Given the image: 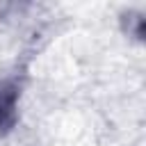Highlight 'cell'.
Returning <instances> with one entry per match:
<instances>
[{"label": "cell", "instance_id": "1", "mask_svg": "<svg viewBox=\"0 0 146 146\" xmlns=\"http://www.w3.org/2000/svg\"><path fill=\"white\" fill-rule=\"evenodd\" d=\"M21 82L16 78L0 80V135H7L18 121Z\"/></svg>", "mask_w": 146, "mask_h": 146}, {"label": "cell", "instance_id": "2", "mask_svg": "<svg viewBox=\"0 0 146 146\" xmlns=\"http://www.w3.org/2000/svg\"><path fill=\"white\" fill-rule=\"evenodd\" d=\"M144 27H146L144 14H139V11H128V14L123 16V30H125L130 36H135L137 41L144 39Z\"/></svg>", "mask_w": 146, "mask_h": 146}]
</instances>
